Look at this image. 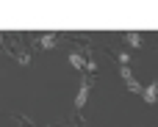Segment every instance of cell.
I'll list each match as a JSON object with an SVG mask.
<instances>
[{
    "mask_svg": "<svg viewBox=\"0 0 158 127\" xmlns=\"http://www.w3.org/2000/svg\"><path fill=\"white\" fill-rule=\"evenodd\" d=\"M142 97H144V102H150V105L158 102V80L153 83V86H147V89H144V94H142Z\"/></svg>",
    "mask_w": 158,
    "mask_h": 127,
    "instance_id": "1",
    "label": "cell"
},
{
    "mask_svg": "<svg viewBox=\"0 0 158 127\" xmlns=\"http://www.w3.org/2000/svg\"><path fill=\"white\" fill-rule=\"evenodd\" d=\"M69 61H72V66H75V69H89V61H83V53H78V50L69 55Z\"/></svg>",
    "mask_w": 158,
    "mask_h": 127,
    "instance_id": "2",
    "label": "cell"
},
{
    "mask_svg": "<svg viewBox=\"0 0 158 127\" xmlns=\"http://www.w3.org/2000/svg\"><path fill=\"white\" fill-rule=\"evenodd\" d=\"M86 97H89V86H81V91H78V100H75V111H81V108H83Z\"/></svg>",
    "mask_w": 158,
    "mask_h": 127,
    "instance_id": "3",
    "label": "cell"
},
{
    "mask_svg": "<svg viewBox=\"0 0 158 127\" xmlns=\"http://www.w3.org/2000/svg\"><path fill=\"white\" fill-rule=\"evenodd\" d=\"M56 39H58V36H53V33H50V36H39V39H36V44H39V47H53V44H56Z\"/></svg>",
    "mask_w": 158,
    "mask_h": 127,
    "instance_id": "4",
    "label": "cell"
},
{
    "mask_svg": "<svg viewBox=\"0 0 158 127\" xmlns=\"http://www.w3.org/2000/svg\"><path fill=\"white\" fill-rule=\"evenodd\" d=\"M125 42L133 44V47H139V44H142V36H139V33H125Z\"/></svg>",
    "mask_w": 158,
    "mask_h": 127,
    "instance_id": "5",
    "label": "cell"
},
{
    "mask_svg": "<svg viewBox=\"0 0 158 127\" xmlns=\"http://www.w3.org/2000/svg\"><path fill=\"white\" fill-rule=\"evenodd\" d=\"M117 55H119V61H122V66H128V61H131V55H128V53H117Z\"/></svg>",
    "mask_w": 158,
    "mask_h": 127,
    "instance_id": "6",
    "label": "cell"
}]
</instances>
